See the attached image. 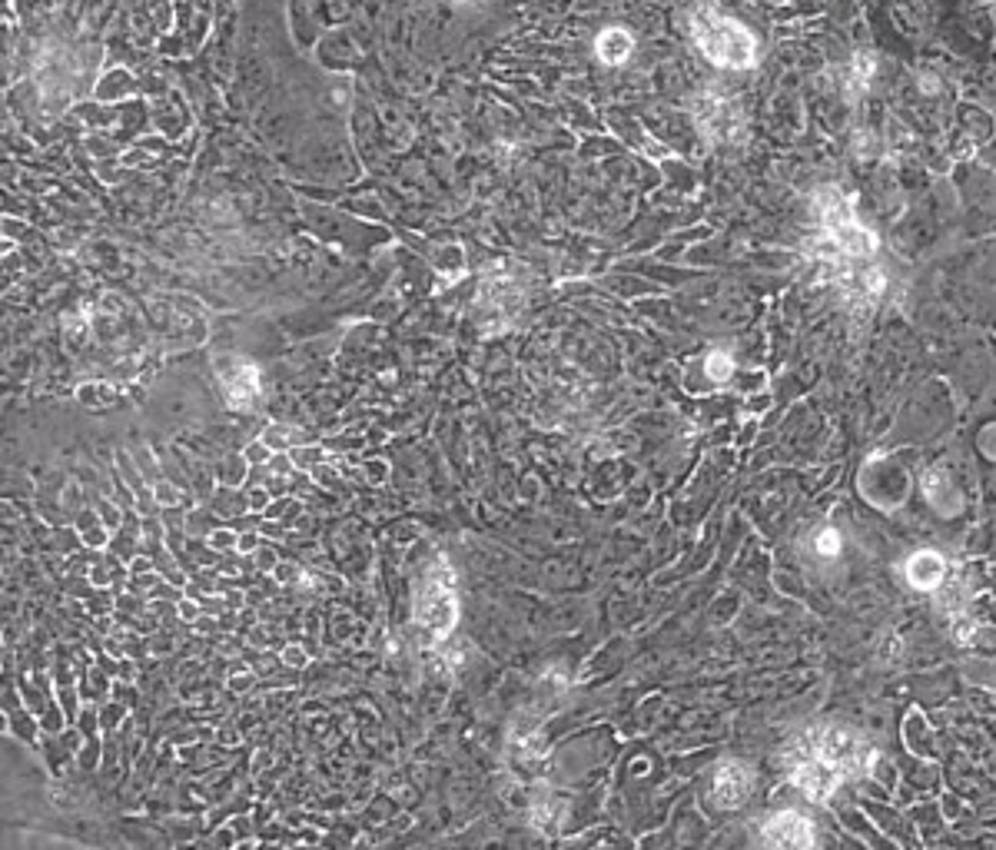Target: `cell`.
Masks as SVG:
<instances>
[{"instance_id": "obj_1", "label": "cell", "mask_w": 996, "mask_h": 850, "mask_svg": "<svg viewBox=\"0 0 996 850\" xmlns=\"http://www.w3.org/2000/svg\"><path fill=\"white\" fill-rule=\"evenodd\" d=\"M874 764L870 744L850 728L837 724H821L811 728L804 738H797L787 751V771H791L794 787L811 797V801H827L847 777L867 774Z\"/></svg>"}, {"instance_id": "obj_2", "label": "cell", "mask_w": 996, "mask_h": 850, "mask_svg": "<svg viewBox=\"0 0 996 850\" xmlns=\"http://www.w3.org/2000/svg\"><path fill=\"white\" fill-rule=\"evenodd\" d=\"M688 27H691L694 44H698V50L711 60V64L728 67V70L754 67L757 40H754L751 30L741 24V20L721 14L718 7L701 4V7L691 10Z\"/></svg>"}, {"instance_id": "obj_3", "label": "cell", "mask_w": 996, "mask_h": 850, "mask_svg": "<svg viewBox=\"0 0 996 850\" xmlns=\"http://www.w3.org/2000/svg\"><path fill=\"white\" fill-rule=\"evenodd\" d=\"M814 213L824 226L827 240L837 243L844 253L857 256V259H867L877 253V236L857 223L854 206H850V200L837 190V186H821V190L814 193Z\"/></svg>"}, {"instance_id": "obj_4", "label": "cell", "mask_w": 996, "mask_h": 850, "mask_svg": "<svg viewBox=\"0 0 996 850\" xmlns=\"http://www.w3.org/2000/svg\"><path fill=\"white\" fill-rule=\"evenodd\" d=\"M455 618H459V601L452 592V572L445 565H435L415 592V621L432 638H442L452 631Z\"/></svg>"}, {"instance_id": "obj_5", "label": "cell", "mask_w": 996, "mask_h": 850, "mask_svg": "<svg viewBox=\"0 0 996 850\" xmlns=\"http://www.w3.org/2000/svg\"><path fill=\"white\" fill-rule=\"evenodd\" d=\"M694 117H698V123L714 140H738L744 133L741 107L728 97V93H718V90L701 93V97L694 100Z\"/></svg>"}, {"instance_id": "obj_6", "label": "cell", "mask_w": 996, "mask_h": 850, "mask_svg": "<svg viewBox=\"0 0 996 850\" xmlns=\"http://www.w3.org/2000/svg\"><path fill=\"white\" fill-rule=\"evenodd\" d=\"M751 787H754V777H751V771H747V767H744L741 761L721 764V767H718V774H714V784H711L714 804H718V807H728V811H734V807H741V804L747 801Z\"/></svg>"}, {"instance_id": "obj_7", "label": "cell", "mask_w": 996, "mask_h": 850, "mask_svg": "<svg viewBox=\"0 0 996 850\" xmlns=\"http://www.w3.org/2000/svg\"><path fill=\"white\" fill-rule=\"evenodd\" d=\"M764 844H771V847H811L814 844V827L801 814L781 811L764 824Z\"/></svg>"}, {"instance_id": "obj_8", "label": "cell", "mask_w": 996, "mask_h": 850, "mask_svg": "<svg viewBox=\"0 0 996 850\" xmlns=\"http://www.w3.org/2000/svg\"><path fill=\"white\" fill-rule=\"evenodd\" d=\"M943 572H947V565H943V558L937 552H917L907 562V582L913 588H920V592H933V588H940Z\"/></svg>"}, {"instance_id": "obj_9", "label": "cell", "mask_w": 996, "mask_h": 850, "mask_svg": "<svg viewBox=\"0 0 996 850\" xmlns=\"http://www.w3.org/2000/svg\"><path fill=\"white\" fill-rule=\"evenodd\" d=\"M631 50H635V40H631L628 30H618V27L601 30L598 40H595V54H598L601 64H608V67H615V64H621V60H628Z\"/></svg>"}, {"instance_id": "obj_10", "label": "cell", "mask_w": 996, "mask_h": 850, "mask_svg": "<svg viewBox=\"0 0 996 850\" xmlns=\"http://www.w3.org/2000/svg\"><path fill=\"white\" fill-rule=\"evenodd\" d=\"M223 382H226V392H230L233 406H249L259 392V379H256L253 366H240L233 376H223Z\"/></svg>"}, {"instance_id": "obj_11", "label": "cell", "mask_w": 996, "mask_h": 850, "mask_svg": "<svg viewBox=\"0 0 996 850\" xmlns=\"http://www.w3.org/2000/svg\"><path fill=\"white\" fill-rule=\"evenodd\" d=\"M870 80H874V57H870V54H857L854 64H850V90L864 93Z\"/></svg>"}, {"instance_id": "obj_12", "label": "cell", "mask_w": 996, "mask_h": 850, "mask_svg": "<svg viewBox=\"0 0 996 850\" xmlns=\"http://www.w3.org/2000/svg\"><path fill=\"white\" fill-rule=\"evenodd\" d=\"M708 372L714 379H728L731 376V359L724 356V352H714V356L708 359Z\"/></svg>"}, {"instance_id": "obj_13", "label": "cell", "mask_w": 996, "mask_h": 850, "mask_svg": "<svg viewBox=\"0 0 996 850\" xmlns=\"http://www.w3.org/2000/svg\"><path fill=\"white\" fill-rule=\"evenodd\" d=\"M817 548H821V555H837V548H840L837 532H821V538H817Z\"/></svg>"}, {"instance_id": "obj_14", "label": "cell", "mask_w": 996, "mask_h": 850, "mask_svg": "<svg viewBox=\"0 0 996 850\" xmlns=\"http://www.w3.org/2000/svg\"><path fill=\"white\" fill-rule=\"evenodd\" d=\"M452 4H459V7H472V4H479V0H452Z\"/></svg>"}]
</instances>
